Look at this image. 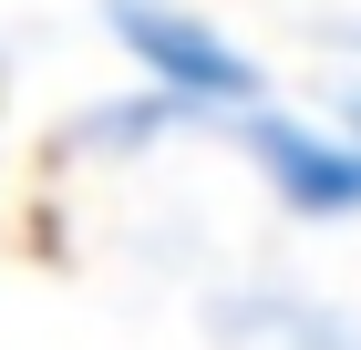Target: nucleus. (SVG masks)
<instances>
[{"instance_id": "f257e3e1", "label": "nucleus", "mask_w": 361, "mask_h": 350, "mask_svg": "<svg viewBox=\"0 0 361 350\" xmlns=\"http://www.w3.org/2000/svg\"><path fill=\"white\" fill-rule=\"evenodd\" d=\"M93 11H104V42H114V62H124V82L166 93V104L196 113L207 135H227V124H248L258 104H279L269 62H258L217 11H196V0H93Z\"/></svg>"}, {"instance_id": "f03ea898", "label": "nucleus", "mask_w": 361, "mask_h": 350, "mask_svg": "<svg viewBox=\"0 0 361 350\" xmlns=\"http://www.w3.org/2000/svg\"><path fill=\"white\" fill-rule=\"evenodd\" d=\"M217 144L248 165V186L289 227H361V135H341L320 104H258Z\"/></svg>"}, {"instance_id": "7ed1b4c3", "label": "nucleus", "mask_w": 361, "mask_h": 350, "mask_svg": "<svg viewBox=\"0 0 361 350\" xmlns=\"http://www.w3.org/2000/svg\"><path fill=\"white\" fill-rule=\"evenodd\" d=\"M207 340L217 350H361V309L300 289V278H227L207 299Z\"/></svg>"}, {"instance_id": "20e7f679", "label": "nucleus", "mask_w": 361, "mask_h": 350, "mask_svg": "<svg viewBox=\"0 0 361 350\" xmlns=\"http://www.w3.org/2000/svg\"><path fill=\"white\" fill-rule=\"evenodd\" d=\"M207 135L196 113H176L166 93H145V82H114V93H93L83 113H73V155L83 165H145V155H166V144Z\"/></svg>"}, {"instance_id": "39448f33", "label": "nucleus", "mask_w": 361, "mask_h": 350, "mask_svg": "<svg viewBox=\"0 0 361 350\" xmlns=\"http://www.w3.org/2000/svg\"><path fill=\"white\" fill-rule=\"evenodd\" d=\"M320 113H331L341 135H361V73H331V82H320Z\"/></svg>"}, {"instance_id": "423d86ee", "label": "nucleus", "mask_w": 361, "mask_h": 350, "mask_svg": "<svg viewBox=\"0 0 361 350\" xmlns=\"http://www.w3.org/2000/svg\"><path fill=\"white\" fill-rule=\"evenodd\" d=\"M331 52H341V62L361 73V11H351V21H331Z\"/></svg>"}]
</instances>
